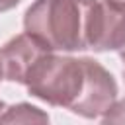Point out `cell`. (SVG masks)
<instances>
[{"mask_svg": "<svg viewBox=\"0 0 125 125\" xmlns=\"http://www.w3.org/2000/svg\"><path fill=\"white\" fill-rule=\"evenodd\" d=\"M27 92L55 107L96 119L104 115L117 98V84L109 70L94 59L59 57L47 53L29 74Z\"/></svg>", "mask_w": 125, "mask_h": 125, "instance_id": "cell-1", "label": "cell"}, {"mask_svg": "<svg viewBox=\"0 0 125 125\" xmlns=\"http://www.w3.org/2000/svg\"><path fill=\"white\" fill-rule=\"evenodd\" d=\"M94 4L96 0H35L23 18L25 33L49 51H84Z\"/></svg>", "mask_w": 125, "mask_h": 125, "instance_id": "cell-2", "label": "cell"}, {"mask_svg": "<svg viewBox=\"0 0 125 125\" xmlns=\"http://www.w3.org/2000/svg\"><path fill=\"white\" fill-rule=\"evenodd\" d=\"M88 49H125V4H119L115 0H96L90 18Z\"/></svg>", "mask_w": 125, "mask_h": 125, "instance_id": "cell-3", "label": "cell"}, {"mask_svg": "<svg viewBox=\"0 0 125 125\" xmlns=\"http://www.w3.org/2000/svg\"><path fill=\"white\" fill-rule=\"evenodd\" d=\"M49 51L43 43H39L29 33H20L14 39H10L0 49V68L2 78L18 84H25L37 62L47 55Z\"/></svg>", "mask_w": 125, "mask_h": 125, "instance_id": "cell-4", "label": "cell"}, {"mask_svg": "<svg viewBox=\"0 0 125 125\" xmlns=\"http://www.w3.org/2000/svg\"><path fill=\"white\" fill-rule=\"evenodd\" d=\"M0 125H49V115L31 104H18L0 113Z\"/></svg>", "mask_w": 125, "mask_h": 125, "instance_id": "cell-5", "label": "cell"}, {"mask_svg": "<svg viewBox=\"0 0 125 125\" xmlns=\"http://www.w3.org/2000/svg\"><path fill=\"white\" fill-rule=\"evenodd\" d=\"M102 125H125V100L111 104V107L104 113Z\"/></svg>", "mask_w": 125, "mask_h": 125, "instance_id": "cell-6", "label": "cell"}, {"mask_svg": "<svg viewBox=\"0 0 125 125\" xmlns=\"http://www.w3.org/2000/svg\"><path fill=\"white\" fill-rule=\"evenodd\" d=\"M21 0H0V12H6V10H12L14 6H18Z\"/></svg>", "mask_w": 125, "mask_h": 125, "instance_id": "cell-7", "label": "cell"}, {"mask_svg": "<svg viewBox=\"0 0 125 125\" xmlns=\"http://www.w3.org/2000/svg\"><path fill=\"white\" fill-rule=\"evenodd\" d=\"M4 109H6V105H4V102H2V100H0V113H2V111H4Z\"/></svg>", "mask_w": 125, "mask_h": 125, "instance_id": "cell-8", "label": "cell"}, {"mask_svg": "<svg viewBox=\"0 0 125 125\" xmlns=\"http://www.w3.org/2000/svg\"><path fill=\"white\" fill-rule=\"evenodd\" d=\"M2 80H4V78H2V68H0V82H2Z\"/></svg>", "mask_w": 125, "mask_h": 125, "instance_id": "cell-9", "label": "cell"}, {"mask_svg": "<svg viewBox=\"0 0 125 125\" xmlns=\"http://www.w3.org/2000/svg\"><path fill=\"white\" fill-rule=\"evenodd\" d=\"M115 2H119V4H125V0H115Z\"/></svg>", "mask_w": 125, "mask_h": 125, "instance_id": "cell-10", "label": "cell"}, {"mask_svg": "<svg viewBox=\"0 0 125 125\" xmlns=\"http://www.w3.org/2000/svg\"><path fill=\"white\" fill-rule=\"evenodd\" d=\"M123 74H125V72H123Z\"/></svg>", "mask_w": 125, "mask_h": 125, "instance_id": "cell-11", "label": "cell"}]
</instances>
